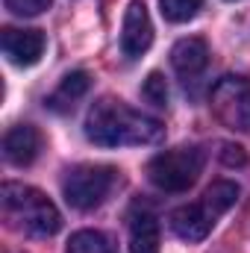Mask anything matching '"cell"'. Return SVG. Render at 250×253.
<instances>
[{
	"mask_svg": "<svg viewBox=\"0 0 250 253\" xmlns=\"http://www.w3.org/2000/svg\"><path fill=\"white\" fill-rule=\"evenodd\" d=\"M85 135L97 147H138L165 138L162 121L126 106L124 100L103 97L91 106L85 118Z\"/></svg>",
	"mask_w": 250,
	"mask_h": 253,
	"instance_id": "obj_1",
	"label": "cell"
},
{
	"mask_svg": "<svg viewBox=\"0 0 250 253\" xmlns=\"http://www.w3.org/2000/svg\"><path fill=\"white\" fill-rule=\"evenodd\" d=\"M0 209H3V221L12 230L36 236V239L56 236L62 227V215L53 206V200L44 191L24 186V183H3Z\"/></svg>",
	"mask_w": 250,
	"mask_h": 253,
	"instance_id": "obj_2",
	"label": "cell"
},
{
	"mask_svg": "<svg viewBox=\"0 0 250 253\" xmlns=\"http://www.w3.org/2000/svg\"><path fill=\"white\" fill-rule=\"evenodd\" d=\"M200 6H203V0H159V9H162V15L171 24H186V21H191L200 12Z\"/></svg>",
	"mask_w": 250,
	"mask_h": 253,
	"instance_id": "obj_14",
	"label": "cell"
},
{
	"mask_svg": "<svg viewBox=\"0 0 250 253\" xmlns=\"http://www.w3.org/2000/svg\"><path fill=\"white\" fill-rule=\"evenodd\" d=\"M88 74L85 71H74V74H68L62 83H59V88L50 94V109H68V106H74V100H80L85 91H88Z\"/></svg>",
	"mask_w": 250,
	"mask_h": 253,
	"instance_id": "obj_12",
	"label": "cell"
},
{
	"mask_svg": "<svg viewBox=\"0 0 250 253\" xmlns=\"http://www.w3.org/2000/svg\"><path fill=\"white\" fill-rule=\"evenodd\" d=\"M68 253H118V251H115V242L106 233H100V230H80V233L71 236Z\"/></svg>",
	"mask_w": 250,
	"mask_h": 253,
	"instance_id": "obj_13",
	"label": "cell"
},
{
	"mask_svg": "<svg viewBox=\"0 0 250 253\" xmlns=\"http://www.w3.org/2000/svg\"><path fill=\"white\" fill-rule=\"evenodd\" d=\"M39 153H42V132L33 124H18L6 132V138H3V156L12 165L24 168V165L36 162Z\"/></svg>",
	"mask_w": 250,
	"mask_h": 253,
	"instance_id": "obj_9",
	"label": "cell"
},
{
	"mask_svg": "<svg viewBox=\"0 0 250 253\" xmlns=\"http://www.w3.org/2000/svg\"><path fill=\"white\" fill-rule=\"evenodd\" d=\"M203 171V150L200 147H174L150 159L147 177L162 191H186L197 183Z\"/></svg>",
	"mask_w": 250,
	"mask_h": 253,
	"instance_id": "obj_4",
	"label": "cell"
},
{
	"mask_svg": "<svg viewBox=\"0 0 250 253\" xmlns=\"http://www.w3.org/2000/svg\"><path fill=\"white\" fill-rule=\"evenodd\" d=\"M209 62V47L203 39H180L171 50V65L183 80H194L197 74H203V68Z\"/></svg>",
	"mask_w": 250,
	"mask_h": 253,
	"instance_id": "obj_10",
	"label": "cell"
},
{
	"mask_svg": "<svg viewBox=\"0 0 250 253\" xmlns=\"http://www.w3.org/2000/svg\"><path fill=\"white\" fill-rule=\"evenodd\" d=\"M115 180H118V174L109 165H77V168H71L65 174V180H62L65 200L74 209L88 212V209L100 206L109 197Z\"/></svg>",
	"mask_w": 250,
	"mask_h": 253,
	"instance_id": "obj_5",
	"label": "cell"
},
{
	"mask_svg": "<svg viewBox=\"0 0 250 253\" xmlns=\"http://www.w3.org/2000/svg\"><path fill=\"white\" fill-rule=\"evenodd\" d=\"M141 94L153 103V106H165L168 103V85H165V77L162 74H150L147 80H144V88H141Z\"/></svg>",
	"mask_w": 250,
	"mask_h": 253,
	"instance_id": "obj_15",
	"label": "cell"
},
{
	"mask_svg": "<svg viewBox=\"0 0 250 253\" xmlns=\"http://www.w3.org/2000/svg\"><path fill=\"white\" fill-rule=\"evenodd\" d=\"M153 44V24L147 15L144 0H132L124 12V27H121V50L129 59L147 53V47Z\"/></svg>",
	"mask_w": 250,
	"mask_h": 253,
	"instance_id": "obj_7",
	"label": "cell"
},
{
	"mask_svg": "<svg viewBox=\"0 0 250 253\" xmlns=\"http://www.w3.org/2000/svg\"><path fill=\"white\" fill-rule=\"evenodd\" d=\"M44 33L42 30H6L3 33V53L12 65H21V68H30L42 59L44 53Z\"/></svg>",
	"mask_w": 250,
	"mask_h": 253,
	"instance_id": "obj_8",
	"label": "cell"
},
{
	"mask_svg": "<svg viewBox=\"0 0 250 253\" xmlns=\"http://www.w3.org/2000/svg\"><path fill=\"white\" fill-rule=\"evenodd\" d=\"M47 6H50V0H6V9H9L12 15H21V18L42 15Z\"/></svg>",
	"mask_w": 250,
	"mask_h": 253,
	"instance_id": "obj_16",
	"label": "cell"
},
{
	"mask_svg": "<svg viewBox=\"0 0 250 253\" xmlns=\"http://www.w3.org/2000/svg\"><path fill=\"white\" fill-rule=\"evenodd\" d=\"M239 200V186L230 180H218L203 191V197L197 203H188L174 209L171 215V230L183 239V242H203L209 236V230L215 227V221L233 209Z\"/></svg>",
	"mask_w": 250,
	"mask_h": 253,
	"instance_id": "obj_3",
	"label": "cell"
},
{
	"mask_svg": "<svg viewBox=\"0 0 250 253\" xmlns=\"http://www.w3.org/2000/svg\"><path fill=\"white\" fill-rule=\"evenodd\" d=\"M129 253H159V224L150 209L129 215Z\"/></svg>",
	"mask_w": 250,
	"mask_h": 253,
	"instance_id": "obj_11",
	"label": "cell"
},
{
	"mask_svg": "<svg viewBox=\"0 0 250 253\" xmlns=\"http://www.w3.org/2000/svg\"><path fill=\"white\" fill-rule=\"evenodd\" d=\"M212 112L224 126L236 132L250 129V83L242 77H221L209 94Z\"/></svg>",
	"mask_w": 250,
	"mask_h": 253,
	"instance_id": "obj_6",
	"label": "cell"
},
{
	"mask_svg": "<svg viewBox=\"0 0 250 253\" xmlns=\"http://www.w3.org/2000/svg\"><path fill=\"white\" fill-rule=\"evenodd\" d=\"M221 159H224L227 165H245V162H248V156H245V150H242L239 144H224Z\"/></svg>",
	"mask_w": 250,
	"mask_h": 253,
	"instance_id": "obj_17",
	"label": "cell"
}]
</instances>
